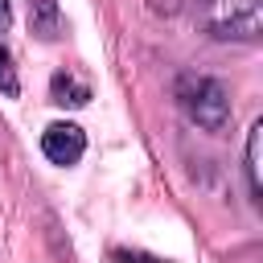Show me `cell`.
Segmentation results:
<instances>
[{
  "instance_id": "6da1fadb",
  "label": "cell",
  "mask_w": 263,
  "mask_h": 263,
  "mask_svg": "<svg viewBox=\"0 0 263 263\" xmlns=\"http://www.w3.org/2000/svg\"><path fill=\"white\" fill-rule=\"evenodd\" d=\"M173 99L181 107V115L189 123H197L201 132H226L230 127V95L218 78L210 74H181L173 86Z\"/></svg>"
},
{
  "instance_id": "7a4b0ae2",
  "label": "cell",
  "mask_w": 263,
  "mask_h": 263,
  "mask_svg": "<svg viewBox=\"0 0 263 263\" xmlns=\"http://www.w3.org/2000/svg\"><path fill=\"white\" fill-rule=\"evenodd\" d=\"M197 25L214 41L255 45L263 37V0H201Z\"/></svg>"
},
{
  "instance_id": "3957f363",
  "label": "cell",
  "mask_w": 263,
  "mask_h": 263,
  "mask_svg": "<svg viewBox=\"0 0 263 263\" xmlns=\"http://www.w3.org/2000/svg\"><path fill=\"white\" fill-rule=\"evenodd\" d=\"M41 152H45L53 164H78L82 152H86V136H82L78 123L58 119V123H49V127L41 132Z\"/></svg>"
},
{
  "instance_id": "277c9868",
  "label": "cell",
  "mask_w": 263,
  "mask_h": 263,
  "mask_svg": "<svg viewBox=\"0 0 263 263\" xmlns=\"http://www.w3.org/2000/svg\"><path fill=\"white\" fill-rule=\"evenodd\" d=\"M25 4H29V33H37L41 41H58L66 29L58 0H25Z\"/></svg>"
},
{
  "instance_id": "5b68a950",
  "label": "cell",
  "mask_w": 263,
  "mask_h": 263,
  "mask_svg": "<svg viewBox=\"0 0 263 263\" xmlns=\"http://www.w3.org/2000/svg\"><path fill=\"white\" fill-rule=\"evenodd\" d=\"M259 144H263V119H255V123H251V132H247V160H242V168H247V189H251V201H255V205L263 201V173H259Z\"/></svg>"
},
{
  "instance_id": "8992f818",
  "label": "cell",
  "mask_w": 263,
  "mask_h": 263,
  "mask_svg": "<svg viewBox=\"0 0 263 263\" xmlns=\"http://www.w3.org/2000/svg\"><path fill=\"white\" fill-rule=\"evenodd\" d=\"M49 99H53L58 107H82V103L90 99V86L78 82L70 70H58V74L49 78Z\"/></svg>"
},
{
  "instance_id": "52a82bcc",
  "label": "cell",
  "mask_w": 263,
  "mask_h": 263,
  "mask_svg": "<svg viewBox=\"0 0 263 263\" xmlns=\"http://www.w3.org/2000/svg\"><path fill=\"white\" fill-rule=\"evenodd\" d=\"M0 90L4 95H16L21 90V78H16V66H12V53L0 45Z\"/></svg>"
},
{
  "instance_id": "ba28073f",
  "label": "cell",
  "mask_w": 263,
  "mask_h": 263,
  "mask_svg": "<svg viewBox=\"0 0 263 263\" xmlns=\"http://www.w3.org/2000/svg\"><path fill=\"white\" fill-rule=\"evenodd\" d=\"M111 259H115V263H160V259L148 255V251H123V247H115Z\"/></svg>"
},
{
  "instance_id": "9c48e42d",
  "label": "cell",
  "mask_w": 263,
  "mask_h": 263,
  "mask_svg": "<svg viewBox=\"0 0 263 263\" xmlns=\"http://www.w3.org/2000/svg\"><path fill=\"white\" fill-rule=\"evenodd\" d=\"M8 25H12V8L8 0H0V33H8Z\"/></svg>"
}]
</instances>
